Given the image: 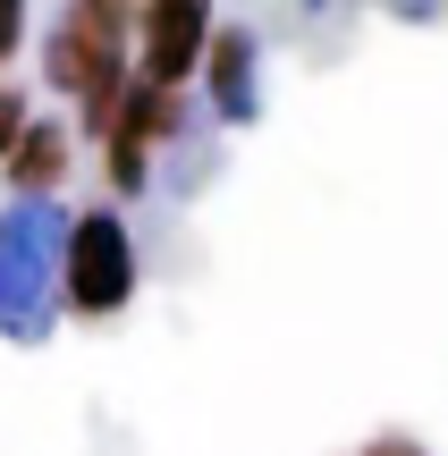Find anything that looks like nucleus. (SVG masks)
I'll return each instance as SVG.
<instances>
[{
    "mask_svg": "<svg viewBox=\"0 0 448 456\" xmlns=\"http://www.w3.org/2000/svg\"><path fill=\"white\" fill-rule=\"evenodd\" d=\"M118 43H127V9H110V0H77V9L60 17V34H51V85H60V94H85V127L94 135H110L118 102H127V60H118Z\"/></svg>",
    "mask_w": 448,
    "mask_h": 456,
    "instance_id": "f257e3e1",
    "label": "nucleus"
},
{
    "mask_svg": "<svg viewBox=\"0 0 448 456\" xmlns=\"http://www.w3.org/2000/svg\"><path fill=\"white\" fill-rule=\"evenodd\" d=\"M135 296V245L110 212H85L68 228V305L77 313H118Z\"/></svg>",
    "mask_w": 448,
    "mask_h": 456,
    "instance_id": "f03ea898",
    "label": "nucleus"
},
{
    "mask_svg": "<svg viewBox=\"0 0 448 456\" xmlns=\"http://www.w3.org/2000/svg\"><path fill=\"white\" fill-rule=\"evenodd\" d=\"M212 17L195 9V0H161V9H144V68H135V85H161V94H178V77L212 51Z\"/></svg>",
    "mask_w": 448,
    "mask_h": 456,
    "instance_id": "7ed1b4c3",
    "label": "nucleus"
},
{
    "mask_svg": "<svg viewBox=\"0 0 448 456\" xmlns=\"http://www.w3.org/2000/svg\"><path fill=\"white\" fill-rule=\"evenodd\" d=\"M161 135H178V94H161V85H127L118 127H110V178L118 186H144V152L161 144Z\"/></svg>",
    "mask_w": 448,
    "mask_h": 456,
    "instance_id": "20e7f679",
    "label": "nucleus"
},
{
    "mask_svg": "<svg viewBox=\"0 0 448 456\" xmlns=\"http://www.w3.org/2000/svg\"><path fill=\"white\" fill-rule=\"evenodd\" d=\"M212 102H220V118H246L254 110V34L246 26H220L212 34Z\"/></svg>",
    "mask_w": 448,
    "mask_h": 456,
    "instance_id": "39448f33",
    "label": "nucleus"
},
{
    "mask_svg": "<svg viewBox=\"0 0 448 456\" xmlns=\"http://www.w3.org/2000/svg\"><path fill=\"white\" fill-rule=\"evenodd\" d=\"M60 169H68V144H60V127H34L26 144H17L9 178L26 186V195H43V186H60Z\"/></svg>",
    "mask_w": 448,
    "mask_h": 456,
    "instance_id": "423d86ee",
    "label": "nucleus"
},
{
    "mask_svg": "<svg viewBox=\"0 0 448 456\" xmlns=\"http://www.w3.org/2000/svg\"><path fill=\"white\" fill-rule=\"evenodd\" d=\"M26 135H34V127H26V102L0 85V161H17V144H26Z\"/></svg>",
    "mask_w": 448,
    "mask_h": 456,
    "instance_id": "0eeeda50",
    "label": "nucleus"
},
{
    "mask_svg": "<svg viewBox=\"0 0 448 456\" xmlns=\"http://www.w3.org/2000/svg\"><path fill=\"white\" fill-rule=\"evenodd\" d=\"M17 34H26V17H17V0H0V60L17 51Z\"/></svg>",
    "mask_w": 448,
    "mask_h": 456,
    "instance_id": "6e6552de",
    "label": "nucleus"
},
{
    "mask_svg": "<svg viewBox=\"0 0 448 456\" xmlns=\"http://www.w3.org/2000/svg\"><path fill=\"white\" fill-rule=\"evenodd\" d=\"M364 456H423V448H415V440H372Z\"/></svg>",
    "mask_w": 448,
    "mask_h": 456,
    "instance_id": "1a4fd4ad",
    "label": "nucleus"
}]
</instances>
